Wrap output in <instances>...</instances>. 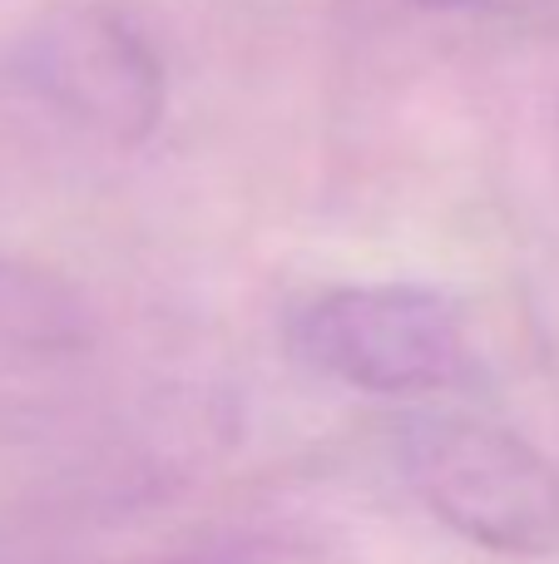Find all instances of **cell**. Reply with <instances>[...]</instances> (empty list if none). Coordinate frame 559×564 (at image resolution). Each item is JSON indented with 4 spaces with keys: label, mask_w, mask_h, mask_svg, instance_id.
<instances>
[{
    "label": "cell",
    "mask_w": 559,
    "mask_h": 564,
    "mask_svg": "<svg viewBox=\"0 0 559 564\" xmlns=\"http://www.w3.org/2000/svg\"><path fill=\"white\" fill-rule=\"evenodd\" d=\"M402 470L421 506L495 555H559V460L520 431L481 416H416Z\"/></svg>",
    "instance_id": "6da1fadb"
},
{
    "label": "cell",
    "mask_w": 559,
    "mask_h": 564,
    "mask_svg": "<svg viewBox=\"0 0 559 564\" xmlns=\"http://www.w3.org/2000/svg\"><path fill=\"white\" fill-rule=\"evenodd\" d=\"M287 347L307 371L366 397H426L471 367L465 322L446 292L416 282H342L287 317Z\"/></svg>",
    "instance_id": "7a4b0ae2"
},
{
    "label": "cell",
    "mask_w": 559,
    "mask_h": 564,
    "mask_svg": "<svg viewBox=\"0 0 559 564\" xmlns=\"http://www.w3.org/2000/svg\"><path fill=\"white\" fill-rule=\"evenodd\" d=\"M35 89L109 144H139L164 115V65L119 10L79 6L35 35L25 59Z\"/></svg>",
    "instance_id": "3957f363"
},
{
    "label": "cell",
    "mask_w": 559,
    "mask_h": 564,
    "mask_svg": "<svg viewBox=\"0 0 559 564\" xmlns=\"http://www.w3.org/2000/svg\"><path fill=\"white\" fill-rule=\"evenodd\" d=\"M89 332V307L69 282L30 263H0V361L75 357Z\"/></svg>",
    "instance_id": "277c9868"
},
{
    "label": "cell",
    "mask_w": 559,
    "mask_h": 564,
    "mask_svg": "<svg viewBox=\"0 0 559 564\" xmlns=\"http://www.w3.org/2000/svg\"><path fill=\"white\" fill-rule=\"evenodd\" d=\"M109 564H267V550L257 540H213V545H188V550H168V555H139Z\"/></svg>",
    "instance_id": "5b68a950"
},
{
    "label": "cell",
    "mask_w": 559,
    "mask_h": 564,
    "mask_svg": "<svg viewBox=\"0 0 559 564\" xmlns=\"http://www.w3.org/2000/svg\"><path fill=\"white\" fill-rule=\"evenodd\" d=\"M426 6H461V10H515L525 0H426Z\"/></svg>",
    "instance_id": "8992f818"
}]
</instances>
